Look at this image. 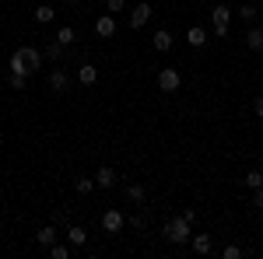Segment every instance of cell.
I'll return each mask as SVG.
<instances>
[{
	"label": "cell",
	"mask_w": 263,
	"mask_h": 259,
	"mask_svg": "<svg viewBox=\"0 0 263 259\" xmlns=\"http://www.w3.org/2000/svg\"><path fill=\"white\" fill-rule=\"evenodd\" d=\"M190 235H193V224L182 217V214H179V217H168V221H165V238L172 242V245H186Z\"/></svg>",
	"instance_id": "obj_1"
},
{
	"label": "cell",
	"mask_w": 263,
	"mask_h": 259,
	"mask_svg": "<svg viewBox=\"0 0 263 259\" xmlns=\"http://www.w3.org/2000/svg\"><path fill=\"white\" fill-rule=\"evenodd\" d=\"M232 18H235V11H232L228 4H218V7H211V25H214V35H218V39H228Z\"/></svg>",
	"instance_id": "obj_2"
},
{
	"label": "cell",
	"mask_w": 263,
	"mask_h": 259,
	"mask_svg": "<svg viewBox=\"0 0 263 259\" xmlns=\"http://www.w3.org/2000/svg\"><path fill=\"white\" fill-rule=\"evenodd\" d=\"M158 88H162L165 95H176V91L182 88L179 70H176V67H162V70H158Z\"/></svg>",
	"instance_id": "obj_3"
},
{
	"label": "cell",
	"mask_w": 263,
	"mask_h": 259,
	"mask_svg": "<svg viewBox=\"0 0 263 259\" xmlns=\"http://www.w3.org/2000/svg\"><path fill=\"white\" fill-rule=\"evenodd\" d=\"M123 224H126V214L116 210V207H109V210L102 214V231H105V235H120Z\"/></svg>",
	"instance_id": "obj_4"
},
{
	"label": "cell",
	"mask_w": 263,
	"mask_h": 259,
	"mask_svg": "<svg viewBox=\"0 0 263 259\" xmlns=\"http://www.w3.org/2000/svg\"><path fill=\"white\" fill-rule=\"evenodd\" d=\"M18 53H21V60L28 63V74H39L42 70V49H35V46H21Z\"/></svg>",
	"instance_id": "obj_5"
},
{
	"label": "cell",
	"mask_w": 263,
	"mask_h": 259,
	"mask_svg": "<svg viewBox=\"0 0 263 259\" xmlns=\"http://www.w3.org/2000/svg\"><path fill=\"white\" fill-rule=\"evenodd\" d=\"M151 14H155V7H151V4H137V7H134V11H130V28H144V25H147V21H151Z\"/></svg>",
	"instance_id": "obj_6"
},
{
	"label": "cell",
	"mask_w": 263,
	"mask_h": 259,
	"mask_svg": "<svg viewBox=\"0 0 263 259\" xmlns=\"http://www.w3.org/2000/svg\"><path fill=\"white\" fill-rule=\"evenodd\" d=\"M49 88H53L57 95H67V88H70V74H67L63 67H53V70H49Z\"/></svg>",
	"instance_id": "obj_7"
},
{
	"label": "cell",
	"mask_w": 263,
	"mask_h": 259,
	"mask_svg": "<svg viewBox=\"0 0 263 259\" xmlns=\"http://www.w3.org/2000/svg\"><path fill=\"white\" fill-rule=\"evenodd\" d=\"M116 28H120V25H116V14H102V18L95 21V35H99V39H112Z\"/></svg>",
	"instance_id": "obj_8"
},
{
	"label": "cell",
	"mask_w": 263,
	"mask_h": 259,
	"mask_svg": "<svg viewBox=\"0 0 263 259\" xmlns=\"http://www.w3.org/2000/svg\"><path fill=\"white\" fill-rule=\"evenodd\" d=\"M78 81H81V88H95L99 84V67L95 63H81L78 67Z\"/></svg>",
	"instance_id": "obj_9"
},
{
	"label": "cell",
	"mask_w": 263,
	"mask_h": 259,
	"mask_svg": "<svg viewBox=\"0 0 263 259\" xmlns=\"http://www.w3.org/2000/svg\"><path fill=\"white\" fill-rule=\"evenodd\" d=\"M151 46H155V49H158V53H168V49H172V46H176V35H172V32H168V28H158V32H155V35H151Z\"/></svg>",
	"instance_id": "obj_10"
},
{
	"label": "cell",
	"mask_w": 263,
	"mask_h": 259,
	"mask_svg": "<svg viewBox=\"0 0 263 259\" xmlns=\"http://www.w3.org/2000/svg\"><path fill=\"white\" fill-rule=\"evenodd\" d=\"M190 245H193L197 256H211L214 252V238L211 235H190Z\"/></svg>",
	"instance_id": "obj_11"
},
{
	"label": "cell",
	"mask_w": 263,
	"mask_h": 259,
	"mask_svg": "<svg viewBox=\"0 0 263 259\" xmlns=\"http://www.w3.org/2000/svg\"><path fill=\"white\" fill-rule=\"evenodd\" d=\"M57 238H60V231H57V224H42L39 231H35V242H39L42 249H49V245H53Z\"/></svg>",
	"instance_id": "obj_12"
},
{
	"label": "cell",
	"mask_w": 263,
	"mask_h": 259,
	"mask_svg": "<svg viewBox=\"0 0 263 259\" xmlns=\"http://www.w3.org/2000/svg\"><path fill=\"white\" fill-rule=\"evenodd\" d=\"M112 186H116V172L109 165H102L99 172H95V189H112Z\"/></svg>",
	"instance_id": "obj_13"
},
{
	"label": "cell",
	"mask_w": 263,
	"mask_h": 259,
	"mask_svg": "<svg viewBox=\"0 0 263 259\" xmlns=\"http://www.w3.org/2000/svg\"><path fill=\"white\" fill-rule=\"evenodd\" d=\"M186 42H190L193 49H203V46H207V32H203L200 25H190V28H186Z\"/></svg>",
	"instance_id": "obj_14"
},
{
	"label": "cell",
	"mask_w": 263,
	"mask_h": 259,
	"mask_svg": "<svg viewBox=\"0 0 263 259\" xmlns=\"http://www.w3.org/2000/svg\"><path fill=\"white\" fill-rule=\"evenodd\" d=\"M84 242H88V231H84L81 224H74V228H67V245H70V249H81Z\"/></svg>",
	"instance_id": "obj_15"
},
{
	"label": "cell",
	"mask_w": 263,
	"mask_h": 259,
	"mask_svg": "<svg viewBox=\"0 0 263 259\" xmlns=\"http://www.w3.org/2000/svg\"><path fill=\"white\" fill-rule=\"evenodd\" d=\"M246 46H249L253 53H263V32H260V28L249 25V32H246Z\"/></svg>",
	"instance_id": "obj_16"
},
{
	"label": "cell",
	"mask_w": 263,
	"mask_h": 259,
	"mask_svg": "<svg viewBox=\"0 0 263 259\" xmlns=\"http://www.w3.org/2000/svg\"><path fill=\"white\" fill-rule=\"evenodd\" d=\"M57 42H60V46H74V42H78V32H74L70 25H60V28H57Z\"/></svg>",
	"instance_id": "obj_17"
},
{
	"label": "cell",
	"mask_w": 263,
	"mask_h": 259,
	"mask_svg": "<svg viewBox=\"0 0 263 259\" xmlns=\"http://www.w3.org/2000/svg\"><path fill=\"white\" fill-rule=\"evenodd\" d=\"M53 18H57V7H49V4H39V7H35V21H39V25H49Z\"/></svg>",
	"instance_id": "obj_18"
},
{
	"label": "cell",
	"mask_w": 263,
	"mask_h": 259,
	"mask_svg": "<svg viewBox=\"0 0 263 259\" xmlns=\"http://www.w3.org/2000/svg\"><path fill=\"white\" fill-rule=\"evenodd\" d=\"M70 252H74V249H70V245H63L60 238L49 245V259H70Z\"/></svg>",
	"instance_id": "obj_19"
},
{
	"label": "cell",
	"mask_w": 263,
	"mask_h": 259,
	"mask_svg": "<svg viewBox=\"0 0 263 259\" xmlns=\"http://www.w3.org/2000/svg\"><path fill=\"white\" fill-rule=\"evenodd\" d=\"M7 70H11V74H21V77H28V63L21 60V53H14V56H11Z\"/></svg>",
	"instance_id": "obj_20"
},
{
	"label": "cell",
	"mask_w": 263,
	"mask_h": 259,
	"mask_svg": "<svg viewBox=\"0 0 263 259\" xmlns=\"http://www.w3.org/2000/svg\"><path fill=\"white\" fill-rule=\"evenodd\" d=\"M235 14H239V18H242L246 25H253V21L260 18V11H256V7H253V4H242V7H239V11H235Z\"/></svg>",
	"instance_id": "obj_21"
},
{
	"label": "cell",
	"mask_w": 263,
	"mask_h": 259,
	"mask_svg": "<svg viewBox=\"0 0 263 259\" xmlns=\"http://www.w3.org/2000/svg\"><path fill=\"white\" fill-rule=\"evenodd\" d=\"M144 196H147V189H144L141 182H134V186H126V200H134V203H144Z\"/></svg>",
	"instance_id": "obj_22"
},
{
	"label": "cell",
	"mask_w": 263,
	"mask_h": 259,
	"mask_svg": "<svg viewBox=\"0 0 263 259\" xmlns=\"http://www.w3.org/2000/svg\"><path fill=\"white\" fill-rule=\"evenodd\" d=\"M74 189H78V193H81V196H88V193H91V189H95V175H91V179H88V175H81V179L74 182Z\"/></svg>",
	"instance_id": "obj_23"
},
{
	"label": "cell",
	"mask_w": 263,
	"mask_h": 259,
	"mask_svg": "<svg viewBox=\"0 0 263 259\" xmlns=\"http://www.w3.org/2000/svg\"><path fill=\"white\" fill-rule=\"evenodd\" d=\"M246 186H249V189H260V186H263V172H260V168H253V172L246 175Z\"/></svg>",
	"instance_id": "obj_24"
},
{
	"label": "cell",
	"mask_w": 263,
	"mask_h": 259,
	"mask_svg": "<svg viewBox=\"0 0 263 259\" xmlns=\"http://www.w3.org/2000/svg\"><path fill=\"white\" fill-rule=\"evenodd\" d=\"M7 84H11L14 91H25V88H28V77H21V74H7Z\"/></svg>",
	"instance_id": "obj_25"
},
{
	"label": "cell",
	"mask_w": 263,
	"mask_h": 259,
	"mask_svg": "<svg viewBox=\"0 0 263 259\" xmlns=\"http://www.w3.org/2000/svg\"><path fill=\"white\" fill-rule=\"evenodd\" d=\"M126 224H134V228H147V217H144V214H130Z\"/></svg>",
	"instance_id": "obj_26"
},
{
	"label": "cell",
	"mask_w": 263,
	"mask_h": 259,
	"mask_svg": "<svg viewBox=\"0 0 263 259\" xmlns=\"http://www.w3.org/2000/svg\"><path fill=\"white\" fill-rule=\"evenodd\" d=\"M224 259H242V249L239 245H224Z\"/></svg>",
	"instance_id": "obj_27"
},
{
	"label": "cell",
	"mask_w": 263,
	"mask_h": 259,
	"mask_svg": "<svg viewBox=\"0 0 263 259\" xmlns=\"http://www.w3.org/2000/svg\"><path fill=\"white\" fill-rule=\"evenodd\" d=\"M105 7H109V14H116V11L126 7V0H105Z\"/></svg>",
	"instance_id": "obj_28"
},
{
	"label": "cell",
	"mask_w": 263,
	"mask_h": 259,
	"mask_svg": "<svg viewBox=\"0 0 263 259\" xmlns=\"http://www.w3.org/2000/svg\"><path fill=\"white\" fill-rule=\"evenodd\" d=\"M253 116L263 123V95H260V98H253Z\"/></svg>",
	"instance_id": "obj_29"
},
{
	"label": "cell",
	"mask_w": 263,
	"mask_h": 259,
	"mask_svg": "<svg viewBox=\"0 0 263 259\" xmlns=\"http://www.w3.org/2000/svg\"><path fill=\"white\" fill-rule=\"evenodd\" d=\"M253 207L263 210V186H260V189H253Z\"/></svg>",
	"instance_id": "obj_30"
},
{
	"label": "cell",
	"mask_w": 263,
	"mask_h": 259,
	"mask_svg": "<svg viewBox=\"0 0 263 259\" xmlns=\"http://www.w3.org/2000/svg\"><path fill=\"white\" fill-rule=\"evenodd\" d=\"M67 4H70V7H74V4H81V0H67Z\"/></svg>",
	"instance_id": "obj_31"
},
{
	"label": "cell",
	"mask_w": 263,
	"mask_h": 259,
	"mask_svg": "<svg viewBox=\"0 0 263 259\" xmlns=\"http://www.w3.org/2000/svg\"><path fill=\"white\" fill-rule=\"evenodd\" d=\"M260 32H263V18H260Z\"/></svg>",
	"instance_id": "obj_32"
},
{
	"label": "cell",
	"mask_w": 263,
	"mask_h": 259,
	"mask_svg": "<svg viewBox=\"0 0 263 259\" xmlns=\"http://www.w3.org/2000/svg\"><path fill=\"white\" fill-rule=\"evenodd\" d=\"M0 231H4V221H0Z\"/></svg>",
	"instance_id": "obj_33"
},
{
	"label": "cell",
	"mask_w": 263,
	"mask_h": 259,
	"mask_svg": "<svg viewBox=\"0 0 263 259\" xmlns=\"http://www.w3.org/2000/svg\"><path fill=\"white\" fill-rule=\"evenodd\" d=\"M260 172H263V161H260Z\"/></svg>",
	"instance_id": "obj_34"
}]
</instances>
